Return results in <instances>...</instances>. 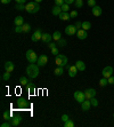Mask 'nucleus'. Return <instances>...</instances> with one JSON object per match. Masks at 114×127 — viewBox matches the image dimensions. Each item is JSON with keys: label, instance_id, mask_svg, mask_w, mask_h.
Returning <instances> with one entry per match:
<instances>
[{"label": "nucleus", "instance_id": "1", "mask_svg": "<svg viewBox=\"0 0 114 127\" xmlns=\"http://www.w3.org/2000/svg\"><path fill=\"white\" fill-rule=\"evenodd\" d=\"M26 73L31 79H34L39 76V65H35L34 63H30L26 68Z\"/></svg>", "mask_w": 114, "mask_h": 127}, {"label": "nucleus", "instance_id": "2", "mask_svg": "<svg viewBox=\"0 0 114 127\" xmlns=\"http://www.w3.org/2000/svg\"><path fill=\"white\" fill-rule=\"evenodd\" d=\"M40 6H39V2H35V1H30L25 5V10L30 14H34V13H38Z\"/></svg>", "mask_w": 114, "mask_h": 127}, {"label": "nucleus", "instance_id": "3", "mask_svg": "<svg viewBox=\"0 0 114 127\" xmlns=\"http://www.w3.org/2000/svg\"><path fill=\"white\" fill-rule=\"evenodd\" d=\"M55 64L57 66H65L67 64V57L63 54H58L55 57Z\"/></svg>", "mask_w": 114, "mask_h": 127}, {"label": "nucleus", "instance_id": "4", "mask_svg": "<svg viewBox=\"0 0 114 127\" xmlns=\"http://www.w3.org/2000/svg\"><path fill=\"white\" fill-rule=\"evenodd\" d=\"M25 57L29 61V63H37V61H38V56L34 53V50H32V49H29L25 53Z\"/></svg>", "mask_w": 114, "mask_h": 127}, {"label": "nucleus", "instance_id": "5", "mask_svg": "<svg viewBox=\"0 0 114 127\" xmlns=\"http://www.w3.org/2000/svg\"><path fill=\"white\" fill-rule=\"evenodd\" d=\"M74 100L76 102H79V103H82L83 101L86 100V95H85V92H80V91H76L74 92Z\"/></svg>", "mask_w": 114, "mask_h": 127}, {"label": "nucleus", "instance_id": "6", "mask_svg": "<svg viewBox=\"0 0 114 127\" xmlns=\"http://www.w3.org/2000/svg\"><path fill=\"white\" fill-rule=\"evenodd\" d=\"M41 38H42V32H41L40 29H37L34 32H33L32 37H31V40L37 42V41H39V40H41Z\"/></svg>", "mask_w": 114, "mask_h": 127}, {"label": "nucleus", "instance_id": "7", "mask_svg": "<svg viewBox=\"0 0 114 127\" xmlns=\"http://www.w3.org/2000/svg\"><path fill=\"white\" fill-rule=\"evenodd\" d=\"M112 73H113V68L112 66H105V68L103 69V71H102V74H103V77L104 78H110L112 76Z\"/></svg>", "mask_w": 114, "mask_h": 127}, {"label": "nucleus", "instance_id": "8", "mask_svg": "<svg viewBox=\"0 0 114 127\" xmlns=\"http://www.w3.org/2000/svg\"><path fill=\"white\" fill-rule=\"evenodd\" d=\"M96 89H94V88H88V89H86L85 91V95H86V98L87 100H90V98H92V97H95L96 96Z\"/></svg>", "mask_w": 114, "mask_h": 127}, {"label": "nucleus", "instance_id": "9", "mask_svg": "<svg viewBox=\"0 0 114 127\" xmlns=\"http://www.w3.org/2000/svg\"><path fill=\"white\" fill-rule=\"evenodd\" d=\"M76 31H78V29L75 28V25H67V27L65 28V33H66L67 35L75 34Z\"/></svg>", "mask_w": 114, "mask_h": 127}, {"label": "nucleus", "instance_id": "10", "mask_svg": "<svg viewBox=\"0 0 114 127\" xmlns=\"http://www.w3.org/2000/svg\"><path fill=\"white\" fill-rule=\"evenodd\" d=\"M47 62H48V57H47V55H40V56L38 57L37 64H38L39 66H45V65L47 64Z\"/></svg>", "mask_w": 114, "mask_h": 127}, {"label": "nucleus", "instance_id": "11", "mask_svg": "<svg viewBox=\"0 0 114 127\" xmlns=\"http://www.w3.org/2000/svg\"><path fill=\"white\" fill-rule=\"evenodd\" d=\"M76 35H78V38H79L80 40H85V39L88 37V32L83 29H79L76 31Z\"/></svg>", "mask_w": 114, "mask_h": 127}, {"label": "nucleus", "instance_id": "12", "mask_svg": "<svg viewBox=\"0 0 114 127\" xmlns=\"http://www.w3.org/2000/svg\"><path fill=\"white\" fill-rule=\"evenodd\" d=\"M91 13H92V15L94 16H96V17H98V16H100L102 15V13H103V10H102V8H100L99 6H94V7H91Z\"/></svg>", "mask_w": 114, "mask_h": 127}, {"label": "nucleus", "instance_id": "13", "mask_svg": "<svg viewBox=\"0 0 114 127\" xmlns=\"http://www.w3.org/2000/svg\"><path fill=\"white\" fill-rule=\"evenodd\" d=\"M67 70H68V74H70V77H75L76 73H78V69H76L75 65H71V66H67Z\"/></svg>", "mask_w": 114, "mask_h": 127}, {"label": "nucleus", "instance_id": "14", "mask_svg": "<svg viewBox=\"0 0 114 127\" xmlns=\"http://www.w3.org/2000/svg\"><path fill=\"white\" fill-rule=\"evenodd\" d=\"M91 108V102H90V100H87L86 98L83 102L81 103V109L83 110V111H88V110Z\"/></svg>", "mask_w": 114, "mask_h": 127}, {"label": "nucleus", "instance_id": "15", "mask_svg": "<svg viewBox=\"0 0 114 127\" xmlns=\"http://www.w3.org/2000/svg\"><path fill=\"white\" fill-rule=\"evenodd\" d=\"M17 106H18V108H27V106H29L27 100H26V98H23V97L18 98V101H17Z\"/></svg>", "mask_w": 114, "mask_h": 127}, {"label": "nucleus", "instance_id": "16", "mask_svg": "<svg viewBox=\"0 0 114 127\" xmlns=\"http://www.w3.org/2000/svg\"><path fill=\"white\" fill-rule=\"evenodd\" d=\"M14 69H15V64L13 62L8 61V62L5 63V70H6L7 72H10V73H12L13 71H14Z\"/></svg>", "mask_w": 114, "mask_h": 127}, {"label": "nucleus", "instance_id": "17", "mask_svg": "<svg viewBox=\"0 0 114 127\" xmlns=\"http://www.w3.org/2000/svg\"><path fill=\"white\" fill-rule=\"evenodd\" d=\"M22 121V117L21 116H15L10 119V123H12V126H18Z\"/></svg>", "mask_w": 114, "mask_h": 127}, {"label": "nucleus", "instance_id": "18", "mask_svg": "<svg viewBox=\"0 0 114 127\" xmlns=\"http://www.w3.org/2000/svg\"><path fill=\"white\" fill-rule=\"evenodd\" d=\"M41 40H42L44 42L49 44V42H51V40H53V35L49 34V33H42V38H41Z\"/></svg>", "mask_w": 114, "mask_h": 127}, {"label": "nucleus", "instance_id": "19", "mask_svg": "<svg viewBox=\"0 0 114 127\" xmlns=\"http://www.w3.org/2000/svg\"><path fill=\"white\" fill-rule=\"evenodd\" d=\"M25 89H26L30 94H33V93L35 92V87H34V85L32 84V81H31V80H30V83L25 86Z\"/></svg>", "mask_w": 114, "mask_h": 127}, {"label": "nucleus", "instance_id": "20", "mask_svg": "<svg viewBox=\"0 0 114 127\" xmlns=\"http://www.w3.org/2000/svg\"><path fill=\"white\" fill-rule=\"evenodd\" d=\"M58 17L61 18L62 21H67V20L71 18V16H70V13L68 12H62L61 14L58 15Z\"/></svg>", "mask_w": 114, "mask_h": 127}, {"label": "nucleus", "instance_id": "21", "mask_svg": "<svg viewBox=\"0 0 114 127\" xmlns=\"http://www.w3.org/2000/svg\"><path fill=\"white\" fill-rule=\"evenodd\" d=\"M14 23L16 27H22L24 24V18L22 16H16V18L14 20Z\"/></svg>", "mask_w": 114, "mask_h": 127}, {"label": "nucleus", "instance_id": "22", "mask_svg": "<svg viewBox=\"0 0 114 127\" xmlns=\"http://www.w3.org/2000/svg\"><path fill=\"white\" fill-rule=\"evenodd\" d=\"M75 66H76V69H78L79 71H85L86 70V64L82 62V61H76Z\"/></svg>", "mask_w": 114, "mask_h": 127}, {"label": "nucleus", "instance_id": "23", "mask_svg": "<svg viewBox=\"0 0 114 127\" xmlns=\"http://www.w3.org/2000/svg\"><path fill=\"white\" fill-rule=\"evenodd\" d=\"M51 12H53V15H55V16H58L59 14L62 13V7L61 6H54L53 9H51Z\"/></svg>", "mask_w": 114, "mask_h": 127}, {"label": "nucleus", "instance_id": "24", "mask_svg": "<svg viewBox=\"0 0 114 127\" xmlns=\"http://www.w3.org/2000/svg\"><path fill=\"white\" fill-rule=\"evenodd\" d=\"M30 80H31V78H30V79H27V78H25V77H21V78H20V84H21V86H24V87H25V86H26L27 84L30 83Z\"/></svg>", "mask_w": 114, "mask_h": 127}, {"label": "nucleus", "instance_id": "25", "mask_svg": "<svg viewBox=\"0 0 114 127\" xmlns=\"http://www.w3.org/2000/svg\"><path fill=\"white\" fill-rule=\"evenodd\" d=\"M54 73H55V76H62V74L64 73V69H63V66H57V68L54 70Z\"/></svg>", "mask_w": 114, "mask_h": 127}, {"label": "nucleus", "instance_id": "26", "mask_svg": "<svg viewBox=\"0 0 114 127\" xmlns=\"http://www.w3.org/2000/svg\"><path fill=\"white\" fill-rule=\"evenodd\" d=\"M59 39H62V34L59 31H55V32L53 33V40H55V41H58Z\"/></svg>", "mask_w": 114, "mask_h": 127}, {"label": "nucleus", "instance_id": "27", "mask_svg": "<svg viewBox=\"0 0 114 127\" xmlns=\"http://www.w3.org/2000/svg\"><path fill=\"white\" fill-rule=\"evenodd\" d=\"M90 28H91V23H90V22H88V21L82 22V29H83V30L88 31V30H90Z\"/></svg>", "mask_w": 114, "mask_h": 127}, {"label": "nucleus", "instance_id": "28", "mask_svg": "<svg viewBox=\"0 0 114 127\" xmlns=\"http://www.w3.org/2000/svg\"><path fill=\"white\" fill-rule=\"evenodd\" d=\"M2 117L5 120L7 121H10V119H12V113L9 112V111H5V112L2 113Z\"/></svg>", "mask_w": 114, "mask_h": 127}, {"label": "nucleus", "instance_id": "29", "mask_svg": "<svg viewBox=\"0 0 114 127\" xmlns=\"http://www.w3.org/2000/svg\"><path fill=\"white\" fill-rule=\"evenodd\" d=\"M107 84H108V79H107V78L103 77L102 79L99 80V86H100V87H105V86H107Z\"/></svg>", "mask_w": 114, "mask_h": 127}, {"label": "nucleus", "instance_id": "30", "mask_svg": "<svg viewBox=\"0 0 114 127\" xmlns=\"http://www.w3.org/2000/svg\"><path fill=\"white\" fill-rule=\"evenodd\" d=\"M15 9H17V10H25V5L24 3H16L15 5Z\"/></svg>", "mask_w": 114, "mask_h": 127}, {"label": "nucleus", "instance_id": "31", "mask_svg": "<svg viewBox=\"0 0 114 127\" xmlns=\"http://www.w3.org/2000/svg\"><path fill=\"white\" fill-rule=\"evenodd\" d=\"M22 29H23V32H29L30 30H31V25L27 24V23H25V24L22 25Z\"/></svg>", "mask_w": 114, "mask_h": 127}, {"label": "nucleus", "instance_id": "32", "mask_svg": "<svg viewBox=\"0 0 114 127\" xmlns=\"http://www.w3.org/2000/svg\"><path fill=\"white\" fill-rule=\"evenodd\" d=\"M57 46H59V47H65V46H66V40H65V39H59L58 41H57Z\"/></svg>", "mask_w": 114, "mask_h": 127}, {"label": "nucleus", "instance_id": "33", "mask_svg": "<svg viewBox=\"0 0 114 127\" xmlns=\"http://www.w3.org/2000/svg\"><path fill=\"white\" fill-rule=\"evenodd\" d=\"M76 8H81L83 6V0H75V2H74Z\"/></svg>", "mask_w": 114, "mask_h": 127}, {"label": "nucleus", "instance_id": "34", "mask_svg": "<svg viewBox=\"0 0 114 127\" xmlns=\"http://www.w3.org/2000/svg\"><path fill=\"white\" fill-rule=\"evenodd\" d=\"M73 126H74V123L71 119H68L67 121L64 123V127H73Z\"/></svg>", "mask_w": 114, "mask_h": 127}, {"label": "nucleus", "instance_id": "35", "mask_svg": "<svg viewBox=\"0 0 114 127\" xmlns=\"http://www.w3.org/2000/svg\"><path fill=\"white\" fill-rule=\"evenodd\" d=\"M61 7H62V12H68V9H70V5H67V3H63Z\"/></svg>", "mask_w": 114, "mask_h": 127}, {"label": "nucleus", "instance_id": "36", "mask_svg": "<svg viewBox=\"0 0 114 127\" xmlns=\"http://www.w3.org/2000/svg\"><path fill=\"white\" fill-rule=\"evenodd\" d=\"M90 102H91V105H92V106H97V105H98V100H97L96 97L90 98Z\"/></svg>", "mask_w": 114, "mask_h": 127}, {"label": "nucleus", "instance_id": "37", "mask_svg": "<svg viewBox=\"0 0 114 127\" xmlns=\"http://www.w3.org/2000/svg\"><path fill=\"white\" fill-rule=\"evenodd\" d=\"M9 78H10V72H5V73L2 74V79L3 80H9Z\"/></svg>", "mask_w": 114, "mask_h": 127}, {"label": "nucleus", "instance_id": "38", "mask_svg": "<svg viewBox=\"0 0 114 127\" xmlns=\"http://www.w3.org/2000/svg\"><path fill=\"white\" fill-rule=\"evenodd\" d=\"M87 3H88V6L94 7V6H96V0H87Z\"/></svg>", "mask_w": 114, "mask_h": 127}, {"label": "nucleus", "instance_id": "39", "mask_svg": "<svg viewBox=\"0 0 114 127\" xmlns=\"http://www.w3.org/2000/svg\"><path fill=\"white\" fill-rule=\"evenodd\" d=\"M50 50H51V54H53V55H55V56L59 54V50H58V48H57V47H54L53 49H50Z\"/></svg>", "mask_w": 114, "mask_h": 127}, {"label": "nucleus", "instance_id": "40", "mask_svg": "<svg viewBox=\"0 0 114 127\" xmlns=\"http://www.w3.org/2000/svg\"><path fill=\"white\" fill-rule=\"evenodd\" d=\"M70 16H71V18L78 17V12H76V10H72V12L70 13Z\"/></svg>", "mask_w": 114, "mask_h": 127}, {"label": "nucleus", "instance_id": "41", "mask_svg": "<svg viewBox=\"0 0 114 127\" xmlns=\"http://www.w3.org/2000/svg\"><path fill=\"white\" fill-rule=\"evenodd\" d=\"M1 127H9V126H12V123H9V121H5V123H2V124L0 125Z\"/></svg>", "mask_w": 114, "mask_h": 127}, {"label": "nucleus", "instance_id": "42", "mask_svg": "<svg viewBox=\"0 0 114 127\" xmlns=\"http://www.w3.org/2000/svg\"><path fill=\"white\" fill-rule=\"evenodd\" d=\"M63 3H65L64 0H55V5H56V6H62Z\"/></svg>", "mask_w": 114, "mask_h": 127}, {"label": "nucleus", "instance_id": "43", "mask_svg": "<svg viewBox=\"0 0 114 127\" xmlns=\"http://www.w3.org/2000/svg\"><path fill=\"white\" fill-rule=\"evenodd\" d=\"M74 25H75V28H76L78 30H79V29H82V23H81L80 21H78L75 24H74Z\"/></svg>", "mask_w": 114, "mask_h": 127}, {"label": "nucleus", "instance_id": "44", "mask_svg": "<svg viewBox=\"0 0 114 127\" xmlns=\"http://www.w3.org/2000/svg\"><path fill=\"white\" fill-rule=\"evenodd\" d=\"M48 47H49L50 49H53L54 47H57V44H56V42H49V44H48Z\"/></svg>", "mask_w": 114, "mask_h": 127}, {"label": "nucleus", "instance_id": "45", "mask_svg": "<svg viewBox=\"0 0 114 127\" xmlns=\"http://www.w3.org/2000/svg\"><path fill=\"white\" fill-rule=\"evenodd\" d=\"M15 32H16V33L23 32V29H22V27H16V28H15Z\"/></svg>", "mask_w": 114, "mask_h": 127}, {"label": "nucleus", "instance_id": "46", "mask_svg": "<svg viewBox=\"0 0 114 127\" xmlns=\"http://www.w3.org/2000/svg\"><path fill=\"white\" fill-rule=\"evenodd\" d=\"M68 119H70V118H68V116H67V115H63V116H62V121H64V123H65V121H67Z\"/></svg>", "mask_w": 114, "mask_h": 127}, {"label": "nucleus", "instance_id": "47", "mask_svg": "<svg viewBox=\"0 0 114 127\" xmlns=\"http://www.w3.org/2000/svg\"><path fill=\"white\" fill-rule=\"evenodd\" d=\"M108 84H110V85H114V77L113 76H111V77L108 78Z\"/></svg>", "mask_w": 114, "mask_h": 127}, {"label": "nucleus", "instance_id": "48", "mask_svg": "<svg viewBox=\"0 0 114 127\" xmlns=\"http://www.w3.org/2000/svg\"><path fill=\"white\" fill-rule=\"evenodd\" d=\"M64 2L67 3V5H71V3H74V2H75V0H64Z\"/></svg>", "mask_w": 114, "mask_h": 127}, {"label": "nucleus", "instance_id": "49", "mask_svg": "<svg viewBox=\"0 0 114 127\" xmlns=\"http://www.w3.org/2000/svg\"><path fill=\"white\" fill-rule=\"evenodd\" d=\"M12 1V0H1V3H3V5H7V3H9Z\"/></svg>", "mask_w": 114, "mask_h": 127}, {"label": "nucleus", "instance_id": "50", "mask_svg": "<svg viewBox=\"0 0 114 127\" xmlns=\"http://www.w3.org/2000/svg\"><path fill=\"white\" fill-rule=\"evenodd\" d=\"M15 1H16V3H25L26 0H15Z\"/></svg>", "mask_w": 114, "mask_h": 127}, {"label": "nucleus", "instance_id": "51", "mask_svg": "<svg viewBox=\"0 0 114 127\" xmlns=\"http://www.w3.org/2000/svg\"><path fill=\"white\" fill-rule=\"evenodd\" d=\"M35 2H41V1H42V0H34Z\"/></svg>", "mask_w": 114, "mask_h": 127}, {"label": "nucleus", "instance_id": "52", "mask_svg": "<svg viewBox=\"0 0 114 127\" xmlns=\"http://www.w3.org/2000/svg\"><path fill=\"white\" fill-rule=\"evenodd\" d=\"M113 117H114V113H113Z\"/></svg>", "mask_w": 114, "mask_h": 127}]
</instances>
